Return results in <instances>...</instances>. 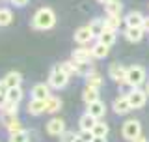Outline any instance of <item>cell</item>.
<instances>
[{
	"mask_svg": "<svg viewBox=\"0 0 149 142\" xmlns=\"http://www.w3.org/2000/svg\"><path fill=\"white\" fill-rule=\"evenodd\" d=\"M125 37L130 41V43H140L143 37V28L138 26V28H127L125 30Z\"/></svg>",
	"mask_w": 149,
	"mask_h": 142,
	"instance_id": "ac0fdd59",
	"label": "cell"
},
{
	"mask_svg": "<svg viewBox=\"0 0 149 142\" xmlns=\"http://www.w3.org/2000/svg\"><path fill=\"white\" fill-rule=\"evenodd\" d=\"M73 64H74V67H77V73L78 75H90L93 73V67H91V62H74L73 60Z\"/></svg>",
	"mask_w": 149,
	"mask_h": 142,
	"instance_id": "484cf974",
	"label": "cell"
},
{
	"mask_svg": "<svg viewBox=\"0 0 149 142\" xmlns=\"http://www.w3.org/2000/svg\"><path fill=\"white\" fill-rule=\"evenodd\" d=\"M91 133H93V136H106L108 135V125H106L104 122H97Z\"/></svg>",
	"mask_w": 149,
	"mask_h": 142,
	"instance_id": "f1b7e54d",
	"label": "cell"
},
{
	"mask_svg": "<svg viewBox=\"0 0 149 142\" xmlns=\"http://www.w3.org/2000/svg\"><path fill=\"white\" fill-rule=\"evenodd\" d=\"M108 75H110L112 80H116V82H119V84L127 82V67H123V65L118 64V62H114L108 67Z\"/></svg>",
	"mask_w": 149,
	"mask_h": 142,
	"instance_id": "8992f818",
	"label": "cell"
},
{
	"mask_svg": "<svg viewBox=\"0 0 149 142\" xmlns=\"http://www.w3.org/2000/svg\"><path fill=\"white\" fill-rule=\"evenodd\" d=\"M143 92H146L147 96H149V80H147V82H146V90H143Z\"/></svg>",
	"mask_w": 149,
	"mask_h": 142,
	"instance_id": "b9f144b4",
	"label": "cell"
},
{
	"mask_svg": "<svg viewBox=\"0 0 149 142\" xmlns=\"http://www.w3.org/2000/svg\"><path fill=\"white\" fill-rule=\"evenodd\" d=\"M11 4H13V6H19V8H21V6H26L28 0H11Z\"/></svg>",
	"mask_w": 149,
	"mask_h": 142,
	"instance_id": "d590c367",
	"label": "cell"
},
{
	"mask_svg": "<svg viewBox=\"0 0 149 142\" xmlns=\"http://www.w3.org/2000/svg\"><path fill=\"white\" fill-rule=\"evenodd\" d=\"M91 58H93L91 49L80 47V49H74L73 51V60H74V62H91Z\"/></svg>",
	"mask_w": 149,
	"mask_h": 142,
	"instance_id": "5bb4252c",
	"label": "cell"
},
{
	"mask_svg": "<svg viewBox=\"0 0 149 142\" xmlns=\"http://www.w3.org/2000/svg\"><path fill=\"white\" fill-rule=\"evenodd\" d=\"M2 80L6 82V86H8V88H17V86H21L22 75L19 73V71H9V73H8Z\"/></svg>",
	"mask_w": 149,
	"mask_h": 142,
	"instance_id": "e0dca14e",
	"label": "cell"
},
{
	"mask_svg": "<svg viewBox=\"0 0 149 142\" xmlns=\"http://www.w3.org/2000/svg\"><path fill=\"white\" fill-rule=\"evenodd\" d=\"M8 86H6V82H4V80H0V93H4V96H6V93H8Z\"/></svg>",
	"mask_w": 149,
	"mask_h": 142,
	"instance_id": "8d00e7d4",
	"label": "cell"
},
{
	"mask_svg": "<svg viewBox=\"0 0 149 142\" xmlns=\"http://www.w3.org/2000/svg\"><path fill=\"white\" fill-rule=\"evenodd\" d=\"M108 49H110V47H106V45H102V43H95V45H93V49H91L93 58H104V56L108 54Z\"/></svg>",
	"mask_w": 149,
	"mask_h": 142,
	"instance_id": "83f0119b",
	"label": "cell"
},
{
	"mask_svg": "<svg viewBox=\"0 0 149 142\" xmlns=\"http://www.w3.org/2000/svg\"><path fill=\"white\" fill-rule=\"evenodd\" d=\"M143 17L140 11H130L127 17H125V25H127V28H138L143 25Z\"/></svg>",
	"mask_w": 149,
	"mask_h": 142,
	"instance_id": "4fadbf2b",
	"label": "cell"
},
{
	"mask_svg": "<svg viewBox=\"0 0 149 142\" xmlns=\"http://www.w3.org/2000/svg\"><path fill=\"white\" fill-rule=\"evenodd\" d=\"M134 142H149V140L146 138V136H140V138H136V140H134Z\"/></svg>",
	"mask_w": 149,
	"mask_h": 142,
	"instance_id": "60d3db41",
	"label": "cell"
},
{
	"mask_svg": "<svg viewBox=\"0 0 149 142\" xmlns=\"http://www.w3.org/2000/svg\"><path fill=\"white\" fill-rule=\"evenodd\" d=\"M97 118H93L91 114H82L80 116V120H78V125H80V131H93V127H95V124H97Z\"/></svg>",
	"mask_w": 149,
	"mask_h": 142,
	"instance_id": "2e32d148",
	"label": "cell"
},
{
	"mask_svg": "<svg viewBox=\"0 0 149 142\" xmlns=\"http://www.w3.org/2000/svg\"><path fill=\"white\" fill-rule=\"evenodd\" d=\"M88 26H90V30H91L93 37H95V36L99 37V36L102 34V32L106 30V22H104V19H93V21H91Z\"/></svg>",
	"mask_w": 149,
	"mask_h": 142,
	"instance_id": "d6986e66",
	"label": "cell"
},
{
	"mask_svg": "<svg viewBox=\"0 0 149 142\" xmlns=\"http://www.w3.org/2000/svg\"><path fill=\"white\" fill-rule=\"evenodd\" d=\"M13 19V13L6 8H0V26H8Z\"/></svg>",
	"mask_w": 149,
	"mask_h": 142,
	"instance_id": "f546056e",
	"label": "cell"
},
{
	"mask_svg": "<svg viewBox=\"0 0 149 142\" xmlns=\"http://www.w3.org/2000/svg\"><path fill=\"white\" fill-rule=\"evenodd\" d=\"M121 135H123V138H127L130 142H134L136 138L142 136V125H140L138 120H127L121 127Z\"/></svg>",
	"mask_w": 149,
	"mask_h": 142,
	"instance_id": "3957f363",
	"label": "cell"
},
{
	"mask_svg": "<svg viewBox=\"0 0 149 142\" xmlns=\"http://www.w3.org/2000/svg\"><path fill=\"white\" fill-rule=\"evenodd\" d=\"M78 133H73V131H65L62 135V142H77Z\"/></svg>",
	"mask_w": 149,
	"mask_h": 142,
	"instance_id": "836d02e7",
	"label": "cell"
},
{
	"mask_svg": "<svg viewBox=\"0 0 149 142\" xmlns=\"http://www.w3.org/2000/svg\"><path fill=\"white\" fill-rule=\"evenodd\" d=\"M30 136H28L26 131H21V133H15V135H9V142H28Z\"/></svg>",
	"mask_w": 149,
	"mask_h": 142,
	"instance_id": "1f68e13d",
	"label": "cell"
},
{
	"mask_svg": "<svg viewBox=\"0 0 149 142\" xmlns=\"http://www.w3.org/2000/svg\"><path fill=\"white\" fill-rule=\"evenodd\" d=\"M22 96H24V93H22V88L17 86V88H9V90H8L6 99H8L9 103H17V105H19V101L22 99Z\"/></svg>",
	"mask_w": 149,
	"mask_h": 142,
	"instance_id": "603a6c76",
	"label": "cell"
},
{
	"mask_svg": "<svg viewBox=\"0 0 149 142\" xmlns=\"http://www.w3.org/2000/svg\"><path fill=\"white\" fill-rule=\"evenodd\" d=\"M86 112H88V114H91L93 118H97V120H99V118L104 116V112H106V105L99 99V101H95V103H90Z\"/></svg>",
	"mask_w": 149,
	"mask_h": 142,
	"instance_id": "7c38bea8",
	"label": "cell"
},
{
	"mask_svg": "<svg viewBox=\"0 0 149 142\" xmlns=\"http://www.w3.org/2000/svg\"><path fill=\"white\" fill-rule=\"evenodd\" d=\"M104 22H106V28H110V30H118V28L121 26V15H106Z\"/></svg>",
	"mask_w": 149,
	"mask_h": 142,
	"instance_id": "4316f807",
	"label": "cell"
},
{
	"mask_svg": "<svg viewBox=\"0 0 149 142\" xmlns=\"http://www.w3.org/2000/svg\"><path fill=\"white\" fill-rule=\"evenodd\" d=\"M6 103H8L6 96H4V93H0V110H2V108H4V105H6Z\"/></svg>",
	"mask_w": 149,
	"mask_h": 142,
	"instance_id": "74e56055",
	"label": "cell"
},
{
	"mask_svg": "<svg viewBox=\"0 0 149 142\" xmlns=\"http://www.w3.org/2000/svg\"><path fill=\"white\" fill-rule=\"evenodd\" d=\"M142 28H143V32H149V17L143 19V25H142Z\"/></svg>",
	"mask_w": 149,
	"mask_h": 142,
	"instance_id": "f35d334b",
	"label": "cell"
},
{
	"mask_svg": "<svg viewBox=\"0 0 149 142\" xmlns=\"http://www.w3.org/2000/svg\"><path fill=\"white\" fill-rule=\"evenodd\" d=\"M78 140H82V142H91V140H93V133H91V131H80V133H78Z\"/></svg>",
	"mask_w": 149,
	"mask_h": 142,
	"instance_id": "e575fe53",
	"label": "cell"
},
{
	"mask_svg": "<svg viewBox=\"0 0 149 142\" xmlns=\"http://www.w3.org/2000/svg\"><path fill=\"white\" fill-rule=\"evenodd\" d=\"M60 108H62V99L56 97V96H50L47 99V108L45 112H49V114H54V112H58Z\"/></svg>",
	"mask_w": 149,
	"mask_h": 142,
	"instance_id": "7402d4cb",
	"label": "cell"
},
{
	"mask_svg": "<svg viewBox=\"0 0 149 142\" xmlns=\"http://www.w3.org/2000/svg\"><path fill=\"white\" fill-rule=\"evenodd\" d=\"M112 108H114L116 114H127L130 110V103H129V97L127 96H118L112 103Z\"/></svg>",
	"mask_w": 149,
	"mask_h": 142,
	"instance_id": "9c48e42d",
	"label": "cell"
},
{
	"mask_svg": "<svg viewBox=\"0 0 149 142\" xmlns=\"http://www.w3.org/2000/svg\"><path fill=\"white\" fill-rule=\"evenodd\" d=\"M127 97H129L130 108H142L146 105V101H147V93L143 92V90H140V88H132L127 93Z\"/></svg>",
	"mask_w": 149,
	"mask_h": 142,
	"instance_id": "5b68a950",
	"label": "cell"
},
{
	"mask_svg": "<svg viewBox=\"0 0 149 142\" xmlns=\"http://www.w3.org/2000/svg\"><path fill=\"white\" fill-rule=\"evenodd\" d=\"M69 82V75L65 73V71L62 69V65H56V67H52V71H50V77H49V84L56 90L60 88H65Z\"/></svg>",
	"mask_w": 149,
	"mask_h": 142,
	"instance_id": "277c9868",
	"label": "cell"
},
{
	"mask_svg": "<svg viewBox=\"0 0 149 142\" xmlns=\"http://www.w3.org/2000/svg\"><path fill=\"white\" fill-rule=\"evenodd\" d=\"M17 110H19V105H17V103H9V101L2 108V112L8 114V116H17Z\"/></svg>",
	"mask_w": 149,
	"mask_h": 142,
	"instance_id": "4dcf8cb0",
	"label": "cell"
},
{
	"mask_svg": "<svg viewBox=\"0 0 149 142\" xmlns=\"http://www.w3.org/2000/svg\"><path fill=\"white\" fill-rule=\"evenodd\" d=\"M82 99L86 101V105L99 101V90H97V88H90V86H86V88H84V92H82Z\"/></svg>",
	"mask_w": 149,
	"mask_h": 142,
	"instance_id": "ffe728a7",
	"label": "cell"
},
{
	"mask_svg": "<svg viewBox=\"0 0 149 142\" xmlns=\"http://www.w3.org/2000/svg\"><path fill=\"white\" fill-rule=\"evenodd\" d=\"M91 142H106V136H93Z\"/></svg>",
	"mask_w": 149,
	"mask_h": 142,
	"instance_id": "ab89813d",
	"label": "cell"
},
{
	"mask_svg": "<svg viewBox=\"0 0 149 142\" xmlns=\"http://www.w3.org/2000/svg\"><path fill=\"white\" fill-rule=\"evenodd\" d=\"M99 2H101V4H104V6H106V4H108V2H112V0H99Z\"/></svg>",
	"mask_w": 149,
	"mask_h": 142,
	"instance_id": "7bdbcfd3",
	"label": "cell"
},
{
	"mask_svg": "<svg viewBox=\"0 0 149 142\" xmlns=\"http://www.w3.org/2000/svg\"><path fill=\"white\" fill-rule=\"evenodd\" d=\"M50 97V86L45 82H37L32 88V99H49Z\"/></svg>",
	"mask_w": 149,
	"mask_h": 142,
	"instance_id": "30bf717a",
	"label": "cell"
},
{
	"mask_svg": "<svg viewBox=\"0 0 149 142\" xmlns=\"http://www.w3.org/2000/svg\"><path fill=\"white\" fill-rule=\"evenodd\" d=\"M65 122L62 118H52V120H49V124H47V133L52 135V136H62L65 133Z\"/></svg>",
	"mask_w": 149,
	"mask_h": 142,
	"instance_id": "52a82bcc",
	"label": "cell"
},
{
	"mask_svg": "<svg viewBox=\"0 0 149 142\" xmlns=\"http://www.w3.org/2000/svg\"><path fill=\"white\" fill-rule=\"evenodd\" d=\"M56 25V15L50 8H39L32 17V26L37 30H50Z\"/></svg>",
	"mask_w": 149,
	"mask_h": 142,
	"instance_id": "6da1fadb",
	"label": "cell"
},
{
	"mask_svg": "<svg viewBox=\"0 0 149 142\" xmlns=\"http://www.w3.org/2000/svg\"><path fill=\"white\" fill-rule=\"evenodd\" d=\"M45 108H47V99H30V103H28V112L34 116L43 114Z\"/></svg>",
	"mask_w": 149,
	"mask_h": 142,
	"instance_id": "8fae6325",
	"label": "cell"
},
{
	"mask_svg": "<svg viewBox=\"0 0 149 142\" xmlns=\"http://www.w3.org/2000/svg\"><path fill=\"white\" fill-rule=\"evenodd\" d=\"M62 69H63L65 73L69 75V77H71V75H74V73H77V67H74L73 60H71V62H63V64H62Z\"/></svg>",
	"mask_w": 149,
	"mask_h": 142,
	"instance_id": "d6a6232c",
	"label": "cell"
},
{
	"mask_svg": "<svg viewBox=\"0 0 149 142\" xmlns=\"http://www.w3.org/2000/svg\"><path fill=\"white\" fill-rule=\"evenodd\" d=\"M86 86H90V88H97V90H99L101 86H102V77H101V75L99 73H97V71H93V73H90V75H88V77H86Z\"/></svg>",
	"mask_w": 149,
	"mask_h": 142,
	"instance_id": "d4e9b609",
	"label": "cell"
},
{
	"mask_svg": "<svg viewBox=\"0 0 149 142\" xmlns=\"http://www.w3.org/2000/svg\"><path fill=\"white\" fill-rule=\"evenodd\" d=\"M147 82V73L146 67L142 65H130L127 67V86L130 88H140V84H146Z\"/></svg>",
	"mask_w": 149,
	"mask_h": 142,
	"instance_id": "7a4b0ae2",
	"label": "cell"
},
{
	"mask_svg": "<svg viewBox=\"0 0 149 142\" xmlns=\"http://www.w3.org/2000/svg\"><path fill=\"white\" fill-rule=\"evenodd\" d=\"M2 122H4V125H6V129H8L9 135H15V133L24 131V129H22V125H21V120H19L17 116H8V114H4Z\"/></svg>",
	"mask_w": 149,
	"mask_h": 142,
	"instance_id": "ba28073f",
	"label": "cell"
},
{
	"mask_svg": "<svg viewBox=\"0 0 149 142\" xmlns=\"http://www.w3.org/2000/svg\"><path fill=\"white\" fill-rule=\"evenodd\" d=\"M99 43L106 45V47H112V45L116 43V30H110V28H106V30L99 36Z\"/></svg>",
	"mask_w": 149,
	"mask_h": 142,
	"instance_id": "44dd1931",
	"label": "cell"
},
{
	"mask_svg": "<svg viewBox=\"0 0 149 142\" xmlns=\"http://www.w3.org/2000/svg\"><path fill=\"white\" fill-rule=\"evenodd\" d=\"M104 9H106V15H121L123 4H121V0H112L104 6Z\"/></svg>",
	"mask_w": 149,
	"mask_h": 142,
	"instance_id": "cb8c5ba5",
	"label": "cell"
},
{
	"mask_svg": "<svg viewBox=\"0 0 149 142\" xmlns=\"http://www.w3.org/2000/svg\"><path fill=\"white\" fill-rule=\"evenodd\" d=\"M90 39H93V34H91V30H90V26H80L77 32H74V41L77 43H88Z\"/></svg>",
	"mask_w": 149,
	"mask_h": 142,
	"instance_id": "9a60e30c",
	"label": "cell"
}]
</instances>
